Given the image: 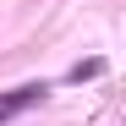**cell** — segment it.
Returning a JSON list of instances; mask_svg holds the SVG:
<instances>
[{"label": "cell", "mask_w": 126, "mask_h": 126, "mask_svg": "<svg viewBox=\"0 0 126 126\" xmlns=\"http://www.w3.org/2000/svg\"><path fill=\"white\" fill-rule=\"evenodd\" d=\"M44 93H49L44 82H22V88H11V99L0 104V115H11V110H28V104H33V99H44Z\"/></svg>", "instance_id": "1"}, {"label": "cell", "mask_w": 126, "mask_h": 126, "mask_svg": "<svg viewBox=\"0 0 126 126\" xmlns=\"http://www.w3.org/2000/svg\"><path fill=\"white\" fill-rule=\"evenodd\" d=\"M104 71V60H82V66H71V82H82V77H99Z\"/></svg>", "instance_id": "2"}]
</instances>
